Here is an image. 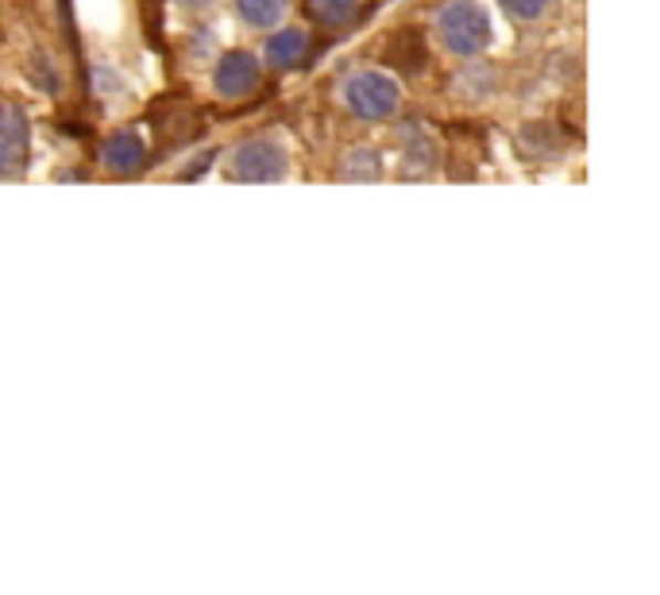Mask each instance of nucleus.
I'll return each mask as SVG.
<instances>
[{
  "label": "nucleus",
  "instance_id": "nucleus-10",
  "mask_svg": "<svg viewBox=\"0 0 660 595\" xmlns=\"http://www.w3.org/2000/svg\"><path fill=\"white\" fill-rule=\"evenodd\" d=\"M379 170H383L379 155L367 152V147H359V152L348 155V175L352 178H379Z\"/></svg>",
  "mask_w": 660,
  "mask_h": 595
},
{
  "label": "nucleus",
  "instance_id": "nucleus-6",
  "mask_svg": "<svg viewBox=\"0 0 660 595\" xmlns=\"http://www.w3.org/2000/svg\"><path fill=\"white\" fill-rule=\"evenodd\" d=\"M101 159H105V167L116 170V175H132V170H139V163H144V139L128 128L116 132V136H108L105 147H101Z\"/></svg>",
  "mask_w": 660,
  "mask_h": 595
},
{
  "label": "nucleus",
  "instance_id": "nucleus-7",
  "mask_svg": "<svg viewBox=\"0 0 660 595\" xmlns=\"http://www.w3.org/2000/svg\"><path fill=\"white\" fill-rule=\"evenodd\" d=\"M305 54H310V35H305V31H297V28L279 31L274 39H266V62H271L274 70L302 66Z\"/></svg>",
  "mask_w": 660,
  "mask_h": 595
},
{
  "label": "nucleus",
  "instance_id": "nucleus-3",
  "mask_svg": "<svg viewBox=\"0 0 660 595\" xmlns=\"http://www.w3.org/2000/svg\"><path fill=\"white\" fill-rule=\"evenodd\" d=\"M228 170L240 182H274V178L286 175V147L279 139L263 136V139H248L232 152Z\"/></svg>",
  "mask_w": 660,
  "mask_h": 595
},
{
  "label": "nucleus",
  "instance_id": "nucleus-9",
  "mask_svg": "<svg viewBox=\"0 0 660 595\" xmlns=\"http://www.w3.org/2000/svg\"><path fill=\"white\" fill-rule=\"evenodd\" d=\"M235 12L251 28H274L286 15V0H235Z\"/></svg>",
  "mask_w": 660,
  "mask_h": 595
},
{
  "label": "nucleus",
  "instance_id": "nucleus-12",
  "mask_svg": "<svg viewBox=\"0 0 660 595\" xmlns=\"http://www.w3.org/2000/svg\"><path fill=\"white\" fill-rule=\"evenodd\" d=\"M178 4H182V8H193V12H206V8L213 4V0H178Z\"/></svg>",
  "mask_w": 660,
  "mask_h": 595
},
{
  "label": "nucleus",
  "instance_id": "nucleus-2",
  "mask_svg": "<svg viewBox=\"0 0 660 595\" xmlns=\"http://www.w3.org/2000/svg\"><path fill=\"white\" fill-rule=\"evenodd\" d=\"M344 105H348L359 121H387V116H395L398 105H402V93H398V85L390 82L387 74H371V70H367V74L348 77V85H344Z\"/></svg>",
  "mask_w": 660,
  "mask_h": 595
},
{
  "label": "nucleus",
  "instance_id": "nucleus-1",
  "mask_svg": "<svg viewBox=\"0 0 660 595\" xmlns=\"http://www.w3.org/2000/svg\"><path fill=\"white\" fill-rule=\"evenodd\" d=\"M437 28H440L444 46L452 54H460V59L486 51V43H491V20H486V12L475 0H455V4H448L444 12H440Z\"/></svg>",
  "mask_w": 660,
  "mask_h": 595
},
{
  "label": "nucleus",
  "instance_id": "nucleus-4",
  "mask_svg": "<svg viewBox=\"0 0 660 595\" xmlns=\"http://www.w3.org/2000/svg\"><path fill=\"white\" fill-rule=\"evenodd\" d=\"M31 132L20 105H0V175H20L28 167Z\"/></svg>",
  "mask_w": 660,
  "mask_h": 595
},
{
  "label": "nucleus",
  "instance_id": "nucleus-5",
  "mask_svg": "<svg viewBox=\"0 0 660 595\" xmlns=\"http://www.w3.org/2000/svg\"><path fill=\"white\" fill-rule=\"evenodd\" d=\"M213 85H217L220 97H228V101L248 97V93L259 85V62L251 59V54H243V51L224 54V59L217 62Z\"/></svg>",
  "mask_w": 660,
  "mask_h": 595
},
{
  "label": "nucleus",
  "instance_id": "nucleus-11",
  "mask_svg": "<svg viewBox=\"0 0 660 595\" xmlns=\"http://www.w3.org/2000/svg\"><path fill=\"white\" fill-rule=\"evenodd\" d=\"M556 0H502V8H506L514 20H541Z\"/></svg>",
  "mask_w": 660,
  "mask_h": 595
},
{
  "label": "nucleus",
  "instance_id": "nucleus-8",
  "mask_svg": "<svg viewBox=\"0 0 660 595\" xmlns=\"http://www.w3.org/2000/svg\"><path fill=\"white\" fill-rule=\"evenodd\" d=\"M310 15L321 23V28H348L359 12V0H305Z\"/></svg>",
  "mask_w": 660,
  "mask_h": 595
}]
</instances>
